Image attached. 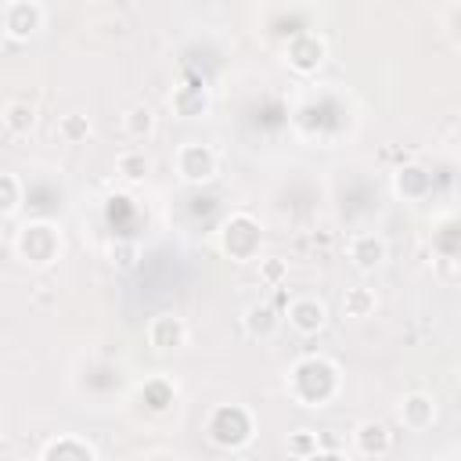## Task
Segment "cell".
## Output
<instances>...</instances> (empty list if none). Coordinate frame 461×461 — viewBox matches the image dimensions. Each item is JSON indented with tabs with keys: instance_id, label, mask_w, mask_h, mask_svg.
Segmentation results:
<instances>
[{
	"instance_id": "6da1fadb",
	"label": "cell",
	"mask_w": 461,
	"mask_h": 461,
	"mask_svg": "<svg viewBox=\"0 0 461 461\" xmlns=\"http://www.w3.org/2000/svg\"><path fill=\"white\" fill-rule=\"evenodd\" d=\"M209 439L216 447H245L252 439V418L245 407L230 403V407H216L209 418Z\"/></svg>"
},
{
	"instance_id": "7a4b0ae2",
	"label": "cell",
	"mask_w": 461,
	"mask_h": 461,
	"mask_svg": "<svg viewBox=\"0 0 461 461\" xmlns=\"http://www.w3.org/2000/svg\"><path fill=\"white\" fill-rule=\"evenodd\" d=\"M43 18L47 11L40 4H25V0H7L4 11H0V25H4V36L7 40H29L43 29Z\"/></svg>"
},
{
	"instance_id": "3957f363",
	"label": "cell",
	"mask_w": 461,
	"mask_h": 461,
	"mask_svg": "<svg viewBox=\"0 0 461 461\" xmlns=\"http://www.w3.org/2000/svg\"><path fill=\"white\" fill-rule=\"evenodd\" d=\"M220 241H223V252H227L230 259H252L256 249H259V223H256L252 216L238 212V216H230V220L223 223Z\"/></svg>"
},
{
	"instance_id": "277c9868",
	"label": "cell",
	"mask_w": 461,
	"mask_h": 461,
	"mask_svg": "<svg viewBox=\"0 0 461 461\" xmlns=\"http://www.w3.org/2000/svg\"><path fill=\"white\" fill-rule=\"evenodd\" d=\"M176 173L184 184H205L216 176V151L209 144H184L176 148Z\"/></svg>"
},
{
	"instance_id": "5b68a950",
	"label": "cell",
	"mask_w": 461,
	"mask_h": 461,
	"mask_svg": "<svg viewBox=\"0 0 461 461\" xmlns=\"http://www.w3.org/2000/svg\"><path fill=\"white\" fill-rule=\"evenodd\" d=\"M58 230L50 227V223H29V227H22V238H18V256L25 259V263H36V267H43V263H50L54 256H58Z\"/></svg>"
},
{
	"instance_id": "8992f818",
	"label": "cell",
	"mask_w": 461,
	"mask_h": 461,
	"mask_svg": "<svg viewBox=\"0 0 461 461\" xmlns=\"http://www.w3.org/2000/svg\"><path fill=\"white\" fill-rule=\"evenodd\" d=\"M285 317L292 324V331L299 335H317L324 324H328V306L313 295H295L288 306H285Z\"/></svg>"
},
{
	"instance_id": "52a82bcc",
	"label": "cell",
	"mask_w": 461,
	"mask_h": 461,
	"mask_svg": "<svg viewBox=\"0 0 461 461\" xmlns=\"http://www.w3.org/2000/svg\"><path fill=\"white\" fill-rule=\"evenodd\" d=\"M148 339H151L155 349H180L187 342V324L176 313H158L148 324Z\"/></svg>"
},
{
	"instance_id": "ba28073f",
	"label": "cell",
	"mask_w": 461,
	"mask_h": 461,
	"mask_svg": "<svg viewBox=\"0 0 461 461\" xmlns=\"http://www.w3.org/2000/svg\"><path fill=\"white\" fill-rule=\"evenodd\" d=\"M385 256H389V249H385V241L378 238V234H353L349 238V259H353V267L357 270H375V267H382L385 263Z\"/></svg>"
},
{
	"instance_id": "9c48e42d",
	"label": "cell",
	"mask_w": 461,
	"mask_h": 461,
	"mask_svg": "<svg viewBox=\"0 0 461 461\" xmlns=\"http://www.w3.org/2000/svg\"><path fill=\"white\" fill-rule=\"evenodd\" d=\"M400 421L407 429H414V432L429 429L436 421V400L429 393H407L403 403H400Z\"/></svg>"
},
{
	"instance_id": "30bf717a",
	"label": "cell",
	"mask_w": 461,
	"mask_h": 461,
	"mask_svg": "<svg viewBox=\"0 0 461 461\" xmlns=\"http://www.w3.org/2000/svg\"><path fill=\"white\" fill-rule=\"evenodd\" d=\"M321 61H324V43L313 32H303V36H295L288 43V65L295 72H313Z\"/></svg>"
},
{
	"instance_id": "8fae6325",
	"label": "cell",
	"mask_w": 461,
	"mask_h": 461,
	"mask_svg": "<svg viewBox=\"0 0 461 461\" xmlns=\"http://www.w3.org/2000/svg\"><path fill=\"white\" fill-rule=\"evenodd\" d=\"M353 443H357L360 454H367V457H382V454L393 447V436H389V429H385L382 421H360L357 432H353Z\"/></svg>"
},
{
	"instance_id": "7c38bea8",
	"label": "cell",
	"mask_w": 461,
	"mask_h": 461,
	"mask_svg": "<svg viewBox=\"0 0 461 461\" xmlns=\"http://www.w3.org/2000/svg\"><path fill=\"white\" fill-rule=\"evenodd\" d=\"M4 130L11 133V137H22V133H29L32 126H36V108L29 104V101H22V97H14V101H7L4 104Z\"/></svg>"
},
{
	"instance_id": "4fadbf2b",
	"label": "cell",
	"mask_w": 461,
	"mask_h": 461,
	"mask_svg": "<svg viewBox=\"0 0 461 461\" xmlns=\"http://www.w3.org/2000/svg\"><path fill=\"white\" fill-rule=\"evenodd\" d=\"M245 331L249 335H256V339H270L274 331H277V324H281V317L274 313V306H267V303H252V306H245Z\"/></svg>"
},
{
	"instance_id": "5bb4252c",
	"label": "cell",
	"mask_w": 461,
	"mask_h": 461,
	"mask_svg": "<svg viewBox=\"0 0 461 461\" xmlns=\"http://www.w3.org/2000/svg\"><path fill=\"white\" fill-rule=\"evenodd\" d=\"M375 306H378L375 288L357 285V288H346V295H342V313H346V317L364 321V317H371V313H375Z\"/></svg>"
},
{
	"instance_id": "9a60e30c",
	"label": "cell",
	"mask_w": 461,
	"mask_h": 461,
	"mask_svg": "<svg viewBox=\"0 0 461 461\" xmlns=\"http://www.w3.org/2000/svg\"><path fill=\"white\" fill-rule=\"evenodd\" d=\"M115 173H119L126 184H140V180H148V173H151V158H148L144 151H122V155L115 158Z\"/></svg>"
},
{
	"instance_id": "2e32d148",
	"label": "cell",
	"mask_w": 461,
	"mask_h": 461,
	"mask_svg": "<svg viewBox=\"0 0 461 461\" xmlns=\"http://www.w3.org/2000/svg\"><path fill=\"white\" fill-rule=\"evenodd\" d=\"M122 130L133 137V140H144L151 130H155V112L148 104H130L126 115H122Z\"/></svg>"
},
{
	"instance_id": "e0dca14e",
	"label": "cell",
	"mask_w": 461,
	"mask_h": 461,
	"mask_svg": "<svg viewBox=\"0 0 461 461\" xmlns=\"http://www.w3.org/2000/svg\"><path fill=\"white\" fill-rule=\"evenodd\" d=\"M58 133H61V140H65V144H83V140L90 137V119H86V115H79V112L61 115Z\"/></svg>"
},
{
	"instance_id": "ac0fdd59",
	"label": "cell",
	"mask_w": 461,
	"mask_h": 461,
	"mask_svg": "<svg viewBox=\"0 0 461 461\" xmlns=\"http://www.w3.org/2000/svg\"><path fill=\"white\" fill-rule=\"evenodd\" d=\"M425 187H429V176H425L421 166H403V169H396V191H400V194H421Z\"/></svg>"
},
{
	"instance_id": "d6986e66",
	"label": "cell",
	"mask_w": 461,
	"mask_h": 461,
	"mask_svg": "<svg viewBox=\"0 0 461 461\" xmlns=\"http://www.w3.org/2000/svg\"><path fill=\"white\" fill-rule=\"evenodd\" d=\"M18 202H22L18 176H14V173H4V176H0V212H4V216H14V212H18Z\"/></svg>"
},
{
	"instance_id": "ffe728a7",
	"label": "cell",
	"mask_w": 461,
	"mask_h": 461,
	"mask_svg": "<svg viewBox=\"0 0 461 461\" xmlns=\"http://www.w3.org/2000/svg\"><path fill=\"white\" fill-rule=\"evenodd\" d=\"M205 104H209L205 90H198L191 101H187V94H184V90H176V94H173V108H176L184 119H194V115H202V112H205Z\"/></svg>"
},
{
	"instance_id": "44dd1931",
	"label": "cell",
	"mask_w": 461,
	"mask_h": 461,
	"mask_svg": "<svg viewBox=\"0 0 461 461\" xmlns=\"http://www.w3.org/2000/svg\"><path fill=\"white\" fill-rule=\"evenodd\" d=\"M288 447L306 461V457H313V454L321 450V436H317V432H310V429H299V432L288 439Z\"/></svg>"
},
{
	"instance_id": "7402d4cb",
	"label": "cell",
	"mask_w": 461,
	"mask_h": 461,
	"mask_svg": "<svg viewBox=\"0 0 461 461\" xmlns=\"http://www.w3.org/2000/svg\"><path fill=\"white\" fill-rule=\"evenodd\" d=\"M112 256H115V263H119L122 270H133V263H137V259H133V256H137L133 245H119V249H112Z\"/></svg>"
},
{
	"instance_id": "603a6c76",
	"label": "cell",
	"mask_w": 461,
	"mask_h": 461,
	"mask_svg": "<svg viewBox=\"0 0 461 461\" xmlns=\"http://www.w3.org/2000/svg\"><path fill=\"white\" fill-rule=\"evenodd\" d=\"M281 277H285V263H281V259L263 263V281H267V285H277Z\"/></svg>"
},
{
	"instance_id": "cb8c5ba5",
	"label": "cell",
	"mask_w": 461,
	"mask_h": 461,
	"mask_svg": "<svg viewBox=\"0 0 461 461\" xmlns=\"http://www.w3.org/2000/svg\"><path fill=\"white\" fill-rule=\"evenodd\" d=\"M306 461H346L342 454H335V450H317L313 457H306Z\"/></svg>"
},
{
	"instance_id": "d4e9b609",
	"label": "cell",
	"mask_w": 461,
	"mask_h": 461,
	"mask_svg": "<svg viewBox=\"0 0 461 461\" xmlns=\"http://www.w3.org/2000/svg\"><path fill=\"white\" fill-rule=\"evenodd\" d=\"M454 382H457V389H461V364H457V371H454Z\"/></svg>"
}]
</instances>
